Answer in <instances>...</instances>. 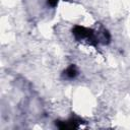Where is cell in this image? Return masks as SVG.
<instances>
[{
  "instance_id": "1",
  "label": "cell",
  "mask_w": 130,
  "mask_h": 130,
  "mask_svg": "<svg viewBox=\"0 0 130 130\" xmlns=\"http://www.w3.org/2000/svg\"><path fill=\"white\" fill-rule=\"evenodd\" d=\"M57 1H58V0H49V2H50L52 5H55V4L57 3Z\"/></svg>"
}]
</instances>
